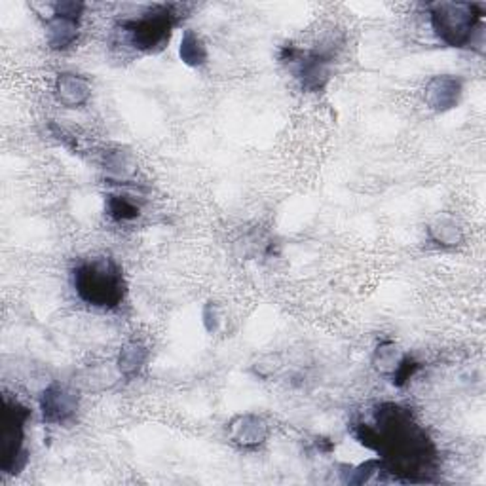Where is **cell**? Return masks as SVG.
Returning a JSON list of instances; mask_svg holds the SVG:
<instances>
[{
	"mask_svg": "<svg viewBox=\"0 0 486 486\" xmlns=\"http://www.w3.org/2000/svg\"><path fill=\"white\" fill-rule=\"evenodd\" d=\"M281 61L289 65V69L300 80V86L310 93L323 92L331 80V56L323 49H305L295 46H285L281 52Z\"/></svg>",
	"mask_w": 486,
	"mask_h": 486,
	"instance_id": "cell-6",
	"label": "cell"
},
{
	"mask_svg": "<svg viewBox=\"0 0 486 486\" xmlns=\"http://www.w3.org/2000/svg\"><path fill=\"white\" fill-rule=\"evenodd\" d=\"M57 103L65 109H80L90 102L92 88L88 80L76 73H59L54 84Z\"/></svg>",
	"mask_w": 486,
	"mask_h": 486,
	"instance_id": "cell-10",
	"label": "cell"
},
{
	"mask_svg": "<svg viewBox=\"0 0 486 486\" xmlns=\"http://www.w3.org/2000/svg\"><path fill=\"white\" fill-rule=\"evenodd\" d=\"M464 93V82L455 75L433 76L424 88V102L435 112H446L458 107Z\"/></svg>",
	"mask_w": 486,
	"mask_h": 486,
	"instance_id": "cell-8",
	"label": "cell"
},
{
	"mask_svg": "<svg viewBox=\"0 0 486 486\" xmlns=\"http://www.w3.org/2000/svg\"><path fill=\"white\" fill-rule=\"evenodd\" d=\"M80 35V22L63 18V15H49L46 20V42L48 46L56 49V52H63L69 49Z\"/></svg>",
	"mask_w": 486,
	"mask_h": 486,
	"instance_id": "cell-11",
	"label": "cell"
},
{
	"mask_svg": "<svg viewBox=\"0 0 486 486\" xmlns=\"http://www.w3.org/2000/svg\"><path fill=\"white\" fill-rule=\"evenodd\" d=\"M221 322H223V315H221L219 305L209 300V303H206V306L202 308V323H204L206 331L211 334L216 332L221 327Z\"/></svg>",
	"mask_w": 486,
	"mask_h": 486,
	"instance_id": "cell-19",
	"label": "cell"
},
{
	"mask_svg": "<svg viewBox=\"0 0 486 486\" xmlns=\"http://www.w3.org/2000/svg\"><path fill=\"white\" fill-rule=\"evenodd\" d=\"M422 363H418L412 356H403L401 358V361L397 363V367L393 368L392 373V384L397 385V388H403V385L420 371Z\"/></svg>",
	"mask_w": 486,
	"mask_h": 486,
	"instance_id": "cell-18",
	"label": "cell"
},
{
	"mask_svg": "<svg viewBox=\"0 0 486 486\" xmlns=\"http://www.w3.org/2000/svg\"><path fill=\"white\" fill-rule=\"evenodd\" d=\"M52 10H54L52 12L54 15H63V18H71V20L80 22L84 10H86V4L76 3V0H63V3H56Z\"/></svg>",
	"mask_w": 486,
	"mask_h": 486,
	"instance_id": "cell-20",
	"label": "cell"
},
{
	"mask_svg": "<svg viewBox=\"0 0 486 486\" xmlns=\"http://www.w3.org/2000/svg\"><path fill=\"white\" fill-rule=\"evenodd\" d=\"M103 170L107 177L112 181H128L133 177V173L137 172V162L131 153H128V150L116 148L105 155Z\"/></svg>",
	"mask_w": 486,
	"mask_h": 486,
	"instance_id": "cell-14",
	"label": "cell"
},
{
	"mask_svg": "<svg viewBox=\"0 0 486 486\" xmlns=\"http://www.w3.org/2000/svg\"><path fill=\"white\" fill-rule=\"evenodd\" d=\"M268 424L257 414H238L228 424V437L242 448H257L268 439Z\"/></svg>",
	"mask_w": 486,
	"mask_h": 486,
	"instance_id": "cell-9",
	"label": "cell"
},
{
	"mask_svg": "<svg viewBox=\"0 0 486 486\" xmlns=\"http://www.w3.org/2000/svg\"><path fill=\"white\" fill-rule=\"evenodd\" d=\"M73 287L82 303L102 310L119 308L126 296L122 268L109 257L80 262L73 270Z\"/></svg>",
	"mask_w": 486,
	"mask_h": 486,
	"instance_id": "cell-3",
	"label": "cell"
},
{
	"mask_svg": "<svg viewBox=\"0 0 486 486\" xmlns=\"http://www.w3.org/2000/svg\"><path fill=\"white\" fill-rule=\"evenodd\" d=\"M435 35L450 48H469L482 54L484 6L469 3H435L429 8Z\"/></svg>",
	"mask_w": 486,
	"mask_h": 486,
	"instance_id": "cell-2",
	"label": "cell"
},
{
	"mask_svg": "<svg viewBox=\"0 0 486 486\" xmlns=\"http://www.w3.org/2000/svg\"><path fill=\"white\" fill-rule=\"evenodd\" d=\"M179 57L184 65L192 66V69H198V66L208 63V59H209L208 46L202 39L196 35V31L187 29L182 32L181 44H179Z\"/></svg>",
	"mask_w": 486,
	"mask_h": 486,
	"instance_id": "cell-13",
	"label": "cell"
},
{
	"mask_svg": "<svg viewBox=\"0 0 486 486\" xmlns=\"http://www.w3.org/2000/svg\"><path fill=\"white\" fill-rule=\"evenodd\" d=\"M40 412L46 424L63 426L71 422L78 412V395L59 382H52L40 393Z\"/></svg>",
	"mask_w": 486,
	"mask_h": 486,
	"instance_id": "cell-7",
	"label": "cell"
},
{
	"mask_svg": "<svg viewBox=\"0 0 486 486\" xmlns=\"http://www.w3.org/2000/svg\"><path fill=\"white\" fill-rule=\"evenodd\" d=\"M401 351L399 348L390 342V340H384L376 346L375 349V356H373V365L378 373H384V375H392L393 368L397 367V363L401 361Z\"/></svg>",
	"mask_w": 486,
	"mask_h": 486,
	"instance_id": "cell-17",
	"label": "cell"
},
{
	"mask_svg": "<svg viewBox=\"0 0 486 486\" xmlns=\"http://www.w3.org/2000/svg\"><path fill=\"white\" fill-rule=\"evenodd\" d=\"M31 411L18 401L4 399V429H3V462L0 467L8 475H18L27 465L29 456L25 448V428Z\"/></svg>",
	"mask_w": 486,
	"mask_h": 486,
	"instance_id": "cell-5",
	"label": "cell"
},
{
	"mask_svg": "<svg viewBox=\"0 0 486 486\" xmlns=\"http://www.w3.org/2000/svg\"><path fill=\"white\" fill-rule=\"evenodd\" d=\"M428 234L429 240L433 243H437L439 247H456L464 240L462 228L452 216H439V219H435L429 225Z\"/></svg>",
	"mask_w": 486,
	"mask_h": 486,
	"instance_id": "cell-15",
	"label": "cell"
},
{
	"mask_svg": "<svg viewBox=\"0 0 486 486\" xmlns=\"http://www.w3.org/2000/svg\"><path fill=\"white\" fill-rule=\"evenodd\" d=\"M107 213L114 221L128 223V221L137 219L141 209L136 202H131V198L122 196V194H110L107 196Z\"/></svg>",
	"mask_w": 486,
	"mask_h": 486,
	"instance_id": "cell-16",
	"label": "cell"
},
{
	"mask_svg": "<svg viewBox=\"0 0 486 486\" xmlns=\"http://www.w3.org/2000/svg\"><path fill=\"white\" fill-rule=\"evenodd\" d=\"M279 367H281V361L278 356H266L259 363L253 365V371L257 373V376L268 378V376H272Z\"/></svg>",
	"mask_w": 486,
	"mask_h": 486,
	"instance_id": "cell-21",
	"label": "cell"
},
{
	"mask_svg": "<svg viewBox=\"0 0 486 486\" xmlns=\"http://www.w3.org/2000/svg\"><path fill=\"white\" fill-rule=\"evenodd\" d=\"M175 27V13L170 6H153L139 13L137 18L120 23L122 37L139 52H156L170 42Z\"/></svg>",
	"mask_w": 486,
	"mask_h": 486,
	"instance_id": "cell-4",
	"label": "cell"
},
{
	"mask_svg": "<svg viewBox=\"0 0 486 486\" xmlns=\"http://www.w3.org/2000/svg\"><path fill=\"white\" fill-rule=\"evenodd\" d=\"M358 441L375 450L385 472L393 479L409 482L431 481L437 450L428 433L414 422L409 409L384 403L375 411V426L359 424Z\"/></svg>",
	"mask_w": 486,
	"mask_h": 486,
	"instance_id": "cell-1",
	"label": "cell"
},
{
	"mask_svg": "<svg viewBox=\"0 0 486 486\" xmlns=\"http://www.w3.org/2000/svg\"><path fill=\"white\" fill-rule=\"evenodd\" d=\"M148 361V349L145 344L133 340L128 342L126 346H122L120 354H119V361H116V367H119V371L124 378H136L143 367Z\"/></svg>",
	"mask_w": 486,
	"mask_h": 486,
	"instance_id": "cell-12",
	"label": "cell"
}]
</instances>
